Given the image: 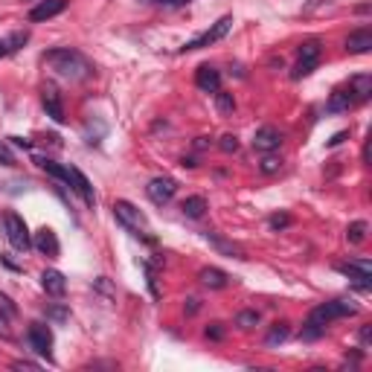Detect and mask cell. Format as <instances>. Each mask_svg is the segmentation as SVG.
Returning a JSON list of instances; mask_svg holds the SVG:
<instances>
[{
	"label": "cell",
	"instance_id": "ba28073f",
	"mask_svg": "<svg viewBox=\"0 0 372 372\" xmlns=\"http://www.w3.org/2000/svg\"><path fill=\"white\" fill-rule=\"evenodd\" d=\"M27 340L32 346V352H38L44 358L53 355V332H49L47 323H32L30 332H27Z\"/></svg>",
	"mask_w": 372,
	"mask_h": 372
},
{
	"label": "cell",
	"instance_id": "836d02e7",
	"mask_svg": "<svg viewBox=\"0 0 372 372\" xmlns=\"http://www.w3.org/2000/svg\"><path fill=\"white\" fill-rule=\"evenodd\" d=\"M207 338H213V340H221L224 338V329H221V323H213L207 329Z\"/></svg>",
	"mask_w": 372,
	"mask_h": 372
},
{
	"label": "cell",
	"instance_id": "83f0119b",
	"mask_svg": "<svg viewBox=\"0 0 372 372\" xmlns=\"http://www.w3.org/2000/svg\"><path fill=\"white\" fill-rule=\"evenodd\" d=\"M259 323V312H239V317H235V326L242 329H253Z\"/></svg>",
	"mask_w": 372,
	"mask_h": 372
},
{
	"label": "cell",
	"instance_id": "1f68e13d",
	"mask_svg": "<svg viewBox=\"0 0 372 372\" xmlns=\"http://www.w3.org/2000/svg\"><path fill=\"white\" fill-rule=\"evenodd\" d=\"M0 312H3V314H9V317L15 314V303H12L6 294H0Z\"/></svg>",
	"mask_w": 372,
	"mask_h": 372
},
{
	"label": "cell",
	"instance_id": "74e56055",
	"mask_svg": "<svg viewBox=\"0 0 372 372\" xmlns=\"http://www.w3.org/2000/svg\"><path fill=\"white\" fill-rule=\"evenodd\" d=\"M154 3H163V6H183V3H189V0H154Z\"/></svg>",
	"mask_w": 372,
	"mask_h": 372
},
{
	"label": "cell",
	"instance_id": "52a82bcc",
	"mask_svg": "<svg viewBox=\"0 0 372 372\" xmlns=\"http://www.w3.org/2000/svg\"><path fill=\"white\" fill-rule=\"evenodd\" d=\"M320 65V41H305L300 47V61H297V67L291 73V79H305L312 76L314 67Z\"/></svg>",
	"mask_w": 372,
	"mask_h": 372
},
{
	"label": "cell",
	"instance_id": "9c48e42d",
	"mask_svg": "<svg viewBox=\"0 0 372 372\" xmlns=\"http://www.w3.org/2000/svg\"><path fill=\"white\" fill-rule=\"evenodd\" d=\"M175 192H178V183L172 178H154V181H148V186H146V195L152 198L157 207L169 204L172 198H175Z\"/></svg>",
	"mask_w": 372,
	"mask_h": 372
},
{
	"label": "cell",
	"instance_id": "8fae6325",
	"mask_svg": "<svg viewBox=\"0 0 372 372\" xmlns=\"http://www.w3.org/2000/svg\"><path fill=\"white\" fill-rule=\"evenodd\" d=\"M32 247L38 251L41 256H49V259H56L61 253V244H58V235L49 230V227H41L38 233H35V239H32Z\"/></svg>",
	"mask_w": 372,
	"mask_h": 372
},
{
	"label": "cell",
	"instance_id": "3957f363",
	"mask_svg": "<svg viewBox=\"0 0 372 372\" xmlns=\"http://www.w3.org/2000/svg\"><path fill=\"white\" fill-rule=\"evenodd\" d=\"M114 216H117V221H119V224L126 227L131 235H137V239H146V242H154L152 227H148V218H146L131 201H114Z\"/></svg>",
	"mask_w": 372,
	"mask_h": 372
},
{
	"label": "cell",
	"instance_id": "d590c367",
	"mask_svg": "<svg viewBox=\"0 0 372 372\" xmlns=\"http://www.w3.org/2000/svg\"><path fill=\"white\" fill-rule=\"evenodd\" d=\"M346 137H349V131H338V134H334V137L329 140V146H340Z\"/></svg>",
	"mask_w": 372,
	"mask_h": 372
},
{
	"label": "cell",
	"instance_id": "8d00e7d4",
	"mask_svg": "<svg viewBox=\"0 0 372 372\" xmlns=\"http://www.w3.org/2000/svg\"><path fill=\"white\" fill-rule=\"evenodd\" d=\"M12 367L15 369H38V364H32V361H15Z\"/></svg>",
	"mask_w": 372,
	"mask_h": 372
},
{
	"label": "cell",
	"instance_id": "4fadbf2b",
	"mask_svg": "<svg viewBox=\"0 0 372 372\" xmlns=\"http://www.w3.org/2000/svg\"><path fill=\"white\" fill-rule=\"evenodd\" d=\"M338 270L349 277L355 285H361V288H369V279H372V265H369V262H340Z\"/></svg>",
	"mask_w": 372,
	"mask_h": 372
},
{
	"label": "cell",
	"instance_id": "30bf717a",
	"mask_svg": "<svg viewBox=\"0 0 372 372\" xmlns=\"http://www.w3.org/2000/svg\"><path fill=\"white\" fill-rule=\"evenodd\" d=\"M41 105L53 122H65V102H61V93L56 91V84H44L41 88Z\"/></svg>",
	"mask_w": 372,
	"mask_h": 372
},
{
	"label": "cell",
	"instance_id": "4dcf8cb0",
	"mask_svg": "<svg viewBox=\"0 0 372 372\" xmlns=\"http://www.w3.org/2000/svg\"><path fill=\"white\" fill-rule=\"evenodd\" d=\"M146 279H148V288H152V297H160V288H157V279H154L152 265H146Z\"/></svg>",
	"mask_w": 372,
	"mask_h": 372
},
{
	"label": "cell",
	"instance_id": "9a60e30c",
	"mask_svg": "<svg viewBox=\"0 0 372 372\" xmlns=\"http://www.w3.org/2000/svg\"><path fill=\"white\" fill-rule=\"evenodd\" d=\"M65 9H67V0H41V3L30 12V21H32V23L49 21V18L61 15V12H65Z\"/></svg>",
	"mask_w": 372,
	"mask_h": 372
},
{
	"label": "cell",
	"instance_id": "484cf974",
	"mask_svg": "<svg viewBox=\"0 0 372 372\" xmlns=\"http://www.w3.org/2000/svg\"><path fill=\"white\" fill-rule=\"evenodd\" d=\"M27 41H30L27 32H15V35H9L6 41H0V44H3V53H15V49H21Z\"/></svg>",
	"mask_w": 372,
	"mask_h": 372
},
{
	"label": "cell",
	"instance_id": "5b68a950",
	"mask_svg": "<svg viewBox=\"0 0 372 372\" xmlns=\"http://www.w3.org/2000/svg\"><path fill=\"white\" fill-rule=\"evenodd\" d=\"M3 227H6V239H9V244L15 247V251L27 253L32 247V235L27 230V221H23L18 213H6L3 216Z\"/></svg>",
	"mask_w": 372,
	"mask_h": 372
},
{
	"label": "cell",
	"instance_id": "6da1fadb",
	"mask_svg": "<svg viewBox=\"0 0 372 372\" xmlns=\"http://www.w3.org/2000/svg\"><path fill=\"white\" fill-rule=\"evenodd\" d=\"M44 61L58 73V76H65L70 82H82V79L93 76V65L82 53H76V49H70V47L49 49Z\"/></svg>",
	"mask_w": 372,
	"mask_h": 372
},
{
	"label": "cell",
	"instance_id": "cb8c5ba5",
	"mask_svg": "<svg viewBox=\"0 0 372 372\" xmlns=\"http://www.w3.org/2000/svg\"><path fill=\"white\" fill-rule=\"evenodd\" d=\"M207 239H209V242H213V244L218 247V251H221V253H230V256H235V259H244V253L239 251V247H235V244H230V242H224V239H218V235H216V233H207Z\"/></svg>",
	"mask_w": 372,
	"mask_h": 372
},
{
	"label": "cell",
	"instance_id": "f1b7e54d",
	"mask_svg": "<svg viewBox=\"0 0 372 372\" xmlns=\"http://www.w3.org/2000/svg\"><path fill=\"white\" fill-rule=\"evenodd\" d=\"M221 152H227V154H233V152H239V137H235V134H224V137H221Z\"/></svg>",
	"mask_w": 372,
	"mask_h": 372
},
{
	"label": "cell",
	"instance_id": "8992f818",
	"mask_svg": "<svg viewBox=\"0 0 372 372\" xmlns=\"http://www.w3.org/2000/svg\"><path fill=\"white\" fill-rule=\"evenodd\" d=\"M230 30H233V18H230V15H224V18H218V21H216L207 32H201V35H198V38H192L189 44H183L181 49H183V53H189V49H204V47H209V44L221 41Z\"/></svg>",
	"mask_w": 372,
	"mask_h": 372
},
{
	"label": "cell",
	"instance_id": "e575fe53",
	"mask_svg": "<svg viewBox=\"0 0 372 372\" xmlns=\"http://www.w3.org/2000/svg\"><path fill=\"white\" fill-rule=\"evenodd\" d=\"M9 314H0V338H9L12 334V329H9V320H6Z\"/></svg>",
	"mask_w": 372,
	"mask_h": 372
},
{
	"label": "cell",
	"instance_id": "f35d334b",
	"mask_svg": "<svg viewBox=\"0 0 372 372\" xmlns=\"http://www.w3.org/2000/svg\"><path fill=\"white\" fill-rule=\"evenodd\" d=\"M49 317H53V320H65L67 312H65V308H53V312H49Z\"/></svg>",
	"mask_w": 372,
	"mask_h": 372
},
{
	"label": "cell",
	"instance_id": "603a6c76",
	"mask_svg": "<svg viewBox=\"0 0 372 372\" xmlns=\"http://www.w3.org/2000/svg\"><path fill=\"white\" fill-rule=\"evenodd\" d=\"M216 108H218V114H221V117H230L233 111H235V99H233V93L216 91Z\"/></svg>",
	"mask_w": 372,
	"mask_h": 372
},
{
	"label": "cell",
	"instance_id": "4316f807",
	"mask_svg": "<svg viewBox=\"0 0 372 372\" xmlns=\"http://www.w3.org/2000/svg\"><path fill=\"white\" fill-rule=\"evenodd\" d=\"M259 169H262L265 172V175H277V172L282 169V157H277V154H265L262 157V163H259Z\"/></svg>",
	"mask_w": 372,
	"mask_h": 372
},
{
	"label": "cell",
	"instance_id": "7402d4cb",
	"mask_svg": "<svg viewBox=\"0 0 372 372\" xmlns=\"http://www.w3.org/2000/svg\"><path fill=\"white\" fill-rule=\"evenodd\" d=\"M288 334H291L288 323H277L274 329L268 332V338H265V346H279V343H285V340H288Z\"/></svg>",
	"mask_w": 372,
	"mask_h": 372
},
{
	"label": "cell",
	"instance_id": "2e32d148",
	"mask_svg": "<svg viewBox=\"0 0 372 372\" xmlns=\"http://www.w3.org/2000/svg\"><path fill=\"white\" fill-rule=\"evenodd\" d=\"M346 49H349L352 56H364L372 49V30H355L349 32V38H346Z\"/></svg>",
	"mask_w": 372,
	"mask_h": 372
},
{
	"label": "cell",
	"instance_id": "60d3db41",
	"mask_svg": "<svg viewBox=\"0 0 372 372\" xmlns=\"http://www.w3.org/2000/svg\"><path fill=\"white\" fill-rule=\"evenodd\" d=\"M0 56H6V53H3V44H0Z\"/></svg>",
	"mask_w": 372,
	"mask_h": 372
},
{
	"label": "cell",
	"instance_id": "ac0fdd59",
	"mask_svg": "<svg viewBox=\"0 0 372 372\" xmlns=\"http://www.w3.org/2000/svg\"><path fill=\"white\" fill-rule=\"evenodd\" d=\"M41 285H44V291L53 294V297H61L67 291V279H65V274H58V270H44Z\"/></svg>",
	"mask_w": 372,
	"mask_h": 372
},
{
	"label": "cell",
	"instance_id": "f546056e",
	"mask_svg": "<svg viewBox=\"0 0 372 372\" xmlns=\"http://www.w3.org/2000/svg\"><path fill=\"white\" fill-rule=\"evenodd\" d=\"M268 224H270V230H285V227L291 224V216H285V213H279V216H270Z\"/></svg>",
	"mask_w": 372,
	"mask_h": 372
},
{
	"label": "cell",
	"instance_id": "d6a6232c",
	"mask_svg": "<svg viewBox=\"0 0 372 372\" xmlns=\"http://www.w3.org/2000/svg\"><path fill=\"white\" fill-rule=\"evenodd\" d=\"M0 163H6V166H15V154L9 152V148L0 143Z\"/></svg>",
	"mask_w": 372,
	"mask_h": 372
},
{
	"label": "cell",
	"instance_id": "7a4b0ae2",
	"mask_svg": "<svg viewBox=\"0 0 372 372\" xmlns=\"http://www.w3.org/2000/svg\"><path fill=\"white\" fill-rule=\"evenodd\" d=\"M41 166H44L53 178H58V181H65L67 186H73V189H76V192L82 195V201L88 204V207H93V204H96V195H93L91 181L84 178L76 166H61V163H53V160H41Z\"/></svg>",
	"mask_w": 372,
	"mask_h": 372
},
{
	"label": "cell",
	"instance_id": "ffe728a7",
	"mask_svg": "<svg viewBox=\"0 0 372 372\" xmlns=\"http://www.w3.org/2000/svg\"><path fill=\"white\" fill-rule=\"evenodd\" d=\"M181 209H183L186 218H201L204 209H207V201H204L201 195H192V198H186V201L181 204Z\"/></svg>",
	"mask_w": 372,
	"mask_h": 372
},
{
	"label": "cell",
	"instance_id": "277c9868",
	"mask_svg": "<svg viewBox=\"0 0 372 372\" xmlns=\"http://www.w3.org/2000/svg\"><path fill=\"white\" fill-rule=\"evenodd\" d=\"M349 314H358V305H355L352 300H332V303L317 305L314 312L308 314V320H314V323H320V326H329L332 320L349 317Z\"/></svg>",
	"mask_w": 372,
	"mask_h": 372
},
{
	"label": "cell",
	"instance_id": "d4e9b609",
	"mask_svg": "<svg viewBox=\"0 0 372 372\" xmlns=\"http://www.w3.org/2000/svg\"><path fill=\"white\" fill-rule=\"evenodd\" d=\"M346 239H349L352 244H361L367 239V221H352L349 230H346Z\"/></svg>",
	"mask_w": 372,
	"mask_h": 372
},
{
	"label": "cell",
	"instance_id": "ab89813d",
	"mask_svg": "<svg viewBox=\"0 0 372 372\" xmlns=\"http://www.w3.org/2000/svg\"><path fill=\"white\" fill-rule=\"evenodd\" d=\"M12 143H15V146H21V148H30V146H32L27 137H12Z\"/></svg>",
	"mask_w": 372,
	"mask_h": 372
},
{
	"label": "cell",
	"instance_id": "5bb4252c",
	"mask_svg": "<svg viewBox=\"0 0 372 372\" xmlns=\"http://www.w3.org/2000/svg\"><path fill=\"white\" fill-rule=\"evenodd\" d=\"M195 84L204 93H216V91H221V73L213 65H201L198 73H195Z\"/></svg>",
	"mask_w": 372,
	"mask_h": 372
},
{
	"label": "cell",
	"instance_id": "7c38bea8",
	"mask_svg": "<svg viewBox=\"0 0 372 372\" xmlns=\"http://www.w3.org/2000/svg\"><path fill=\"white\" fill-rule=\"evenodd\" d=\"M279 146H282V131L279 128L265 126V128L256 131V137H253V148H256V152L268 154V152H277Z\"/></svg>",
	"mask_w": 372,
	"mask_h": 372
},
{
	"label": "cell",
	"instance_id": "44dd1931",
	"mask_svg": "<svg viewBox=\"0 0 372 372\" xmlns=\"http://www.w3.org/2000/svg\"><path fill=\"white\" fill-rule=\"evenodd\" d=\"M349 91L355 93L358 102H361V99H369V93H372V79H369V76H355V79L349 82Z\"/></svg>",
	"mask_w": 372,
	"mask_h": 372
},
{
	"label": "cell",
	"instance_id": "d6986e66",
	"mask_svg": "<svg viewBox=\"0 0 372 372\" xmlns=\"http://www.w3.org/2000/svg\"><path fill=\"white\" fill-rule=\"evenodd\" d=\"M198 279H201L207 288H227L230 285V277L221 268H204L201 274H198Z\"/></svg>",
	"mask_w": 372,
	"mask_h": 372
},
{
	"label": "cell",
	"instance_id": "e0dca14e",
	"mask_svg": "<svg viewBox=\"0 0 372 372\" xmlns=\"http://www.w3.org/2000/svg\"><path fill=\"white\" fill-rule=\"evenodd\" d=\"M355 102H358V99H355V93H352L349 88H338V91L332 93V99H329L326 108L332 111V114H343V111H349Z\"/></svg>",
	"mask_w": 372,
	"mask_h": 372
}]
</instances>
